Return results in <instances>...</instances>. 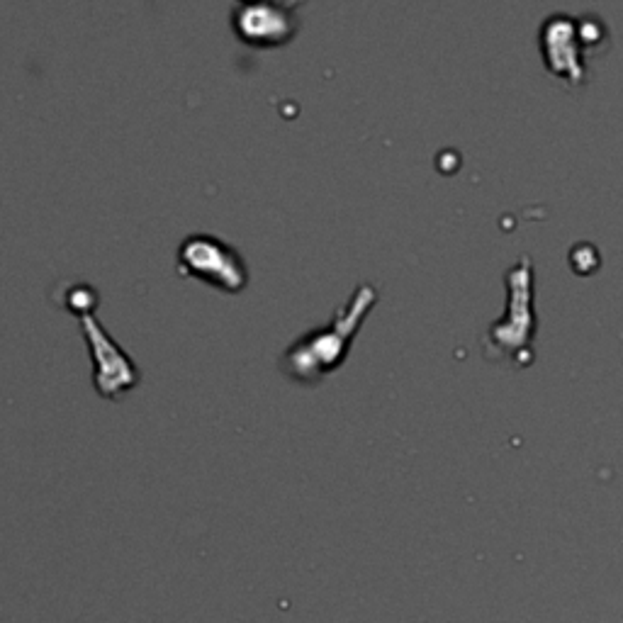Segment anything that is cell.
<instances>
[{
	"label": "cell",
	"mask_w": 623,
	"mask_h": 623,
	"mask_svg": "<svg viewBox=\"0 0 623 623\" xmlns=\"http://www.w3.org/2000/svg\"><path fill=\"white\" fill-rule=\"evenodd\" d=\"M378 302L375 285L361 283L353 290L349 302L334 312L324 327H314L297 336L293 344L283 351L278 366L283 375L300 385H317L327 375L334 373L349 356V349L361 329L363 319Z\"/></svg>",
	"instance_id": "1"
},
{
	"label": "cell",
	"mask_w": 623,
	"mask_h": 623,
	"mask_svg": "<svg viewBox=\"0 0 623 623\" xmlns=\"http://www.w3.org/2000/svg\"><path fill=\"white\" fill-rule=\"evenodd\" d=\"M507 283V314L492 324L485 341V356H524L531 351L536 334V314H533V263L529 256L519 261L504 275Z\"/></svg>",
	"instance_id": "2"
},
{
	"label": "cell",
	"mask_w": 623,
	"mask_h": 623,
	"mask_svg": "<svg viewBox=\"0 0 623 623\" xmlns=\"http://www.w3.org/2000/svg\"><path fill=\"white\" fill-rule=\"evenodd\" d=\"M176 268L185 278L210 283L224 293H241L249 285V266L244 256L215 234H188L178 246Z\"/></svg>",
	"instance_id": "3"
},
{
	"label": "cell",
	"mask_w": 623,
	"mask_h": 623,
	"mask_svg": "<svg viewBox=\"0 0 623 623\" xmlns=\"http://www.w3.org/2000/svg\"><path fill=\"white\" fill-rule=\"evenodd\" d=\"M606 27L597 18H572V15H553L541 27V49L553 74L570 83H582L587 66L582 52L602 47Z\"/></svg>",
	"instance_id": "4"
},
{
	"label": "cell",
	"mask_w": 623,
	"mask_h": 623,
	"mask_svg": "<svg viewBox=\"0 0 623 623\" xmlns=\"http://www.w3.org/2000/svg\"><path fill=\"white\" fill-rule=\"evenodd\" d=\"M302 3H278V0H239L229 8L232 30L244 44L258 49L283 47L300 32Z\"/></svg>",
	"instance_id": "5"
},
{
	"label": "cell",
	"mask_w": 623,
	"mask_h": 623,
	"mask_svg": "<svg viewBox=\"0 0 623 623\" xmlns=\"http://www.w3.org/2000/svg\"><path fill=\"white\" fill-rule=\"evenodd\" d=\"M78 322H81L83 339H86L88 353H91L95 390H98L100 397L120 400L122 395L134 390L139 385V380H142L139 368L134 366L129 353L112 339L93 314L81 317Z\"/></svg>",
	"instance_id": "6"
},
{
	"label": "cell",
	"mask_w": 623,
	"mask_h": 623,
	"mask_svg": "<svg viewBox=\"0 0 623 623\" xmlns=\"http://www.w3.org/2000/svg\"><path fill=\"white\" fill-rule=\"evenodd\" d=\"M59 295H61L59 305L64 307L66 312L76 314L78 319L93 314V310L98 307V302H100L98 290H95L93 285H88V283H69L66 285L64 293H59Z\"/></svg>",
	"instance_id": "7"
}]
</instances>
